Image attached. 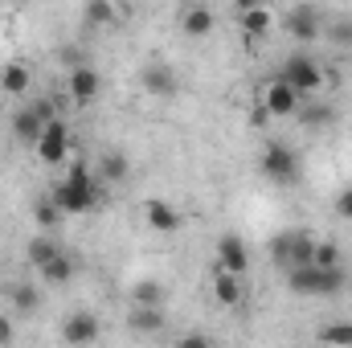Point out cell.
I'll use <instances>...</instances> for the list:
<instances>
[{
	"label": "cell",
	"instance_id": "cell-2",
	"mask_svg": "<svg viewBox=\"0 0 352 348\" xmlns=\"http://www.w3.org/2000/svg\"><path fill=\"white\" fill-rule=\"evenodd\" d=\"M287 287L295 295H336L344 287V266H320V262L287 266Z\"/></svg>",
	"mask_w": 352,
	"mask_h": 348
},
{
	"label": "cell",
	"instance_id": "cell-33",
	"mask_svg": "<svg viewBox=\"0 0 352 348\" xmlns=\"http://www.w3.org/2000/svg\"><path fill=\"white\" fill-rule=\"evenodd\" d=\"M234 4H238V12H242V8H254V4H263V0H234Z\"/></svg>",
	"mask_w": 352,
	"mask_h": 348
},
{
	"label": "cell",
	"instance_id": "cell-32",
	"mask_svg": "<svg viewBox=\"0 0 352 348\" xmlns=\"http://www.w3.org/2000/svg\"><path fill=\"white\" fill-rule=\"evenodd\" d=\"M180 345H184V348H201V345H209V336H184Z\"/></svg>",
	"mask_w": 352,
	"mask_h": 348
},
{
	"label": "cell",
	"instance_id": "cell-10",
	"mask_svg": "<svg viewBox=\"0 0 352 348\" xmlns=\"http://www.w3.org/2000/svg\"><path fill=\"white\" fill-rule=\"evenodd\" d=\"M66 87H70V98H74V102H90V98L102 90V78H98V70H94V66L78 62V66H70Z\"/></svg>",
	"mask_w": 352,
	"mask_h": 348
},
{
	"label": "cell",
	"instance_id": "cell-12",
	"mask_svg": "<svg viewBox=\"0 0 352 348\" xmlns=\"http://www.w3.org/2000/svg\"><path fill=\"white\" fill-rule=\"evenodd\" d=\"M213 299L221 303V307H238L242 303V295H246V287H242V274H234V270H226V266H217L213 270Z\"/></svg>",
	"mask_w": 352,
	"mask_h": 348
},
{
	"label": "cell",
	"instance_id": "cell-21",
	"mask_svg": "<svg viewBox=\"0 0 352 348\" xmlns=\"http://www.w3.org/2000/svg\"><path fill=\"white\" fill-rule=\"evenodd\" d=\"M131 328H135V332H160V328H164V316H160V307H144V303H135Z\"/></svg>",
	"mask_w": 352,
	"mask_h": 348
},
{
	"label": "cell",
	"instance_id": "cell-14",
	"mask_svg": "<svg viewBox=\"0 0 352 348\" xmlns=\"http://www.w3.org/2000/svg\"><path fill=\"white\" fill-rule=\"evenodd\" d=\"M238 25H242V33H246V37H266V33L274 29V12H270L266 4L242 8V12H238Z\"/></svg>",
	"mask_w": 352,
	"mask_h": 348
},
{
	"label": "cell",
	"instance_id": "cell-23",
	"mask_svg": "<svg viewBox=\"0 0 352 348\" xmlns=\"http://www.w3.org/2000/svg\"><path fill=\"white\" fill-rule=\"evenodd\" d=\"M160 299H164V287H160L156 279L135 283V303H144V307H160Z\"/></svg>",
	"mask_w": 352,
	"mask_h": 348
},
{
	"label": "cell",
	"instance_id": "cell-26",
	"mask_svg": "<svg viewBox=\"0 0 352 348\" xmlns=\"http://www.w3.org/2000/svg\"><path fill=\"white\" fill-rule=\"evenodd\" d=\"M33 217H37V226H41V230H50V226H58L66 213H62V209L54 205V197H50V201H41V205H37V213H33Z\"/></svg>",
	"mask_w": 352,
	"mask_h": 348
},
{
	"label": "cell",
	"instance_id": "cell-19",
	"mask_svg": "<svg viewBox=\"0 0 352 348\" xmlns=\"http://www.w3.org/2000/svg\"><path fill=\"white\" fill-rule=\"evenodd\" d=\"M115 4L111 0H87V8H82V21H87V29H107V25H115Z\"/></svg>",
	"mask_w": 352,
	"mask_h": 348
},
{
	"label": "cell",
	"instance_id": "cell-4",
	"mask_svg": "<svg viewBox=\"0 0 352 348\" xmlns=\"http://www.w3.org/2000/svg\"><path fill=\"white\" fill-rule=\"evenodd\" d=\"M263 176L266 180H274V184H291L295 176H299V156L287 148V144H270L263 152Z\"/></svg>",
	"mask_w": 352,
	"mask_h": 348
},
{
	"label": "cell",
	"instance_id": "cell-28",
	"mask_svg": "<svg viewBox=\"0 0 352 348\" xmlns=\"http://www.w3.org/2000/svg\"><path fill=\"white\" fill-rule=\"evenodd\" d=\"M12 307H16V312H33V307H37L33 287H16V291H12Z\"/></svg>",
	"mask_w": 352,
	"mask_h": 348
},
{
	"label": "cell",
	"instance_id": "cell-15",
	"mask_svg": "<svg viewBox=\"0 0 352 348\" xmlns=\"http://www.w3.org/2000/svg\"><path fill=\"white\" fill-rule=\"evenodd\" d=\"M213 25H217V21H213V12H209L205 4H188V8L180 12V29H184L188 37H209Z\"/></svg>",
	"mask_w": 352,
	"mask_h": 348
},
{
	"label": "cell",
	"instance_id": "cell-20",
	"mask_svg": "<svg viewBox=\"0 0 352 348\" xmlns=\"http://www.w3.org/2000/svg\"><path fill=\"white\" fill-rule=\"evenodd\" d=\"M37 274H41L45 283L62 287V283H70V274H74V262L66 259V254H54V259L45 262V266H37Z\"/></svg>",
	"mask_w": 352,
	"mask_h": 348
},
{
	"label": "cell",
	"instance_id": "cell-3",
	"mask_svg": "<svg viewBox=\"0 0 352 348\" xmlns=\"http://www.w3.org/2000/svg\"><path fill=\"white\" fill-rule=\"evenodd\" d=\"M278 78H283L287 87H295L299 94H316V90L324 87V66H320L311 54H291V58L283 62Z\"/></svg>",
	"mask_w": 352,
	"mask_h": 348
},
{
	"label": "cell",
	"instance_id": "cell-29",
	"mask_svg": "<svg viewBox=\"0 0 352 348\" xmlns=\"http://www.w3.org/2000/svg\"><path fill=\"white\" fill-rule=\"evenodd\" d=\"M291 238H295V230H291V234H278V238L270 242V254L278 262H287V254H291Z\"/></svg>",
	"mask_w": 352,
	"mask_h": 348
},
{
	"label": "cell",
	"instance_id": "cell-30",
	"mask_svg": "<svg viewBox=\"0 0 352 348\" xmlns=\"http://www.w3.org/2000/svg\"><path fill=\"white\" fill-rule=\"evenodd\" d=\"M336 213H340L344 221H352V184L340 193V197H336Z\"/></svg>",
	"mask_w": 352,
	"mask_h": 348
},
{
	"label": "cell",
	"instance_id": "cell-31",
	"mask_svg": "<svg viewBox=\"0 0 352 348\" xmlns=\"http://www.w3.org/2000/svg\"><path fill=\"white\" fill-rule=\"evenodd\" d=\"M8 340H12V324L0 316V345H8Z\"/></svg>",
	"mask_w": 352,
	"mask_h": 348
},
{
	"label": "cell",
	"instance_id": "cell-8",
	"mask_svg": "<svg viewBox=\"0 0 352 348\" xmlns=\"http://www.w3.org/2000/svg\"><path fill=\"white\" fill-rule=\"evenodd\" d=\"M144 221L156 230V234H176L180 226H184V217H180V209L168 205V201H160V197H152V201H144Z\"/></svg>",
	"mask_w": 352,
	"mask_h": 348
},
{
	"label": "cell",
	"instance_id": "cell-5",
	"mask_svg": "<svg viewBox=\"0 0 352 348\" xmlns=\"http://www.w3.org/2000/svg\"><path fill=\"white\" fill-rule=\"evenodd\" d=\"M37 156H41V164H62V160L70 156V127H66L62 119H50V123L41 127Z\"/></svg>",
	"mask_w": 352,
	"mask_h": 348
},
{
	"label": "cell",
	"instance_id": "cell-25",
	"mask_svg": "<svg viewBox=\"0 0 352 348\" xmlns=\"http://www.w3.org/2000/svg\"><path fill=\"white\" fill-rule=\"evenodd\" d=\"M320 340L324 345H352V324H328V328H320Z\"/></svg>",
	"mask_w": 352,
	"mask_h": 348
},
{
	"label": "cell",
	"instance_id": "cell-22",
	"mask_svg": "<svg viewBox=\"0 0 352 348\" xmlns=\"http://www.w3.org/2000/svg\"><path fill=\"white\" fill-rule=\"evenodd\" d=\"M311 254H316V238H307V234H299V230H295V238H291V254H287V266L311 262Z\"/></svg>",
	"mask_w": 352,
	"mask_h": 348
},
{
	"label": "cell",
	"instance_id": "cell-1",
	"mask_svg": "<svg viewBox=\"0 0 352 348\" xmlns=\"http://www.w3.org/2000/svg\"><path fill=\"white\" fill-rule=\"evenodd\" d=\"M98 184H102V180H94V173H90L87 164L74 160L70 173H66V180H58V188H54V205H58L66 217H82V213H90V209L98 205Z\"/></svg>",
	"mask_w": 352,
	"mask_h": 348
},
{
	"label": "cell",
	"instance_id": "cell-18",
	"mask_svg": "<svg viewBox=\"0 0 352 348\" xmlns=\"http://www.w3.org/2000/svg\"><path fill=\"white\" fill-rule=\"evenodd\" d=\"M127 173H131V164H127V156H123V152H107V156H102V164H98L102 184H123Z\"/></svg>",
	"mask_w": 352,
	"mask_h": 348
},
{
	"label": "cell",
	"instance_id": "cell-27",
	"mask_svg": "<svg viewBox=\"0 0 352 348\" xmlns=\"http://www.w3.org/2000/svg\"><path fill=\"white\" fill-rule=\"evenodd\" d=\"M311 262H320V266H340V250L332 246V242H316V254Z\"/></svg>",
	"mask_w": 352,
	"mask_h": 348
},
{
	"label": "cell",
	"instance_id": "cell-6",
	"mask_svg": "<svg viewBox=\"0 0 352 348\" xmlns=\"http://www.w3.org/2000/svg\"><path fill=\"white\" fill-rule=\"evenodd\" d=\"M299 98H303V94H299L295 87H287L283 78H274V83L263 90V111L270 115V119H287V115L299 111Z\"/></svg>",
	"mask_w": 352,
	"mask_h": 348
},
{
	"label": "cell",
	"instance_id": "cell-7",
	"mask_svg": "<svg viewBox=\"0 0 352 348\" xmlns=\"http://www.w3.org/2000/svg\"><path fill=\"white\" fill-rule=\"evenodd\" d=\"M140 83H144V90H148L152 98H173L176 90H180L176 70H173V66H164V62H152V66H144Z\"/></svg>",
	"mask_w": 352,
	"mask_h": 348
},
{
	"label": "cell",
	"instance_id": "cell-16",
	"mask_svg": "<svg viewBox=\"0 0 352 348\" xmlns=\"http://www.w3.org/2000/svg\"><path fill=\"white\" fill-rule=\"evenodd\" d=\"M41 127H45V119H41L33 107H25V111L12 115V131H16L21 144H37V140H41Z\"/></svg>",
	"mask_w": 352,
	"mask_h": 348
},
{
	"label": "cell",
	"instance_id": "cell-13",
	"mask_svg": "<svg viewBox=\"0 0 352 348\" xmlns=\"http://www.w3.org/2000/svg\"><path fill=\"white\" fill-rule=\"evenodd\" d=\"M62 336H66L70 345H90V340H98V320H94L90 312H74V316H66Z\"/></svg>",
	"mask_w": 352,
	"mask_h": 348
},
{
	"label": "cell",
	"instance_id": "cell-9",
	"mask_svg": "<svg viewBox=\"0 0 352 348\" xmlns=\"http://www.w3.org/2000/svg\"><path fill=\"white\" fill-rule=\"evenodd\" d=\"M217 266H226L234 274H246L250 270V250H246V242L238 234H221L217 238Z\"/></svg>",
	"mask_w": 352,
	"mask_h": 348
},
{
	"label": "cell",
	"instance_id": "cell-24",
	"mask_svg": "<svg viewBox=\"0 0 352 348\" xmlns=\"http://www.w3.org/2000/svg\"><path fill=\"white\" fill-rule=\"evenodd\" d=\"M54 254H62L58 242H50V238H33V242H29V262H33V266H45Z\"/></svg>",
	"mask_w": 352,
	"mask_h": 348
},
{
	"label": "cell",
	"instance_id": "cell-11",
	"mask_svg": "<svg viewBox=\"0 0 352 348\" xmlns=\"http://www.w3.org/2000/svg\"><path fill=\"white\" fill-rule=\"evenodd\" d=\"M283 25H287V33H291L299 45H307V41H316V37H320V17H316V8H307V4L291 8Z\"/></svg>",
	"mask_w": 352,
	"mask_h": 348
},
{
	"label": "cell",
	"instance_id": "cell-17",
	"mask_svg": "<svg viewBox=\"0 0 352 348\" xmlns=\"http://www.w3.org/2000/svg\"><path fill=\"white\" fill-rule=\"evenodd\" d=\"M29 87H33V70H29L25 62H8V66L0 70V90H4V94H25Z\"/></svg>",
	"mask_w": 352,
	"mask_h": 348
}]
</instances>
